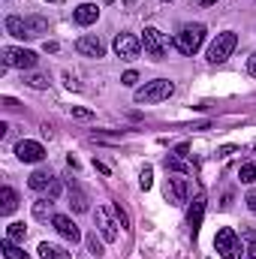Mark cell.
<instances>
[{
  "label": "cell",
  "mask_w": 256,
  "mask_h": 259,
  "mask_svg": "<svg viewBox=\"0 0 256 259\" xmlns=\"http://www.w3.org/2000/svg\"><path fill=\"white\" fill-rule=\"evenodd\" d=\"M175 94V84L169 81V78H154V81H145L139 91H136V103L139 106H151V103H163V100H169Z\"/></svg>",
  "instance_id": "6da1fadb"
},
{
  "label": "cell",
  "mask_w": 256,
  "mask_h": 259,
  "mask_svg": "<svg viewBox=\"0 0 256 259\" xmlns=\"http://www.w3.org/2000/svg\"><path fill=\"white\" fill-rule=\"evenodd\" d=\"M202 42H205V24H184L178 33H175V49L181 52V55H196L199 49H202Z\"/></svg>",
  "instance_id": "7a4b0ae2"
},
{
  "label": "cell",
  "mask_w": 256,
  "mask_h": 259,
  "mask_svg": "<svg viewBox=\"0 0 256 259\" xmlns=\"http://www.w3.org/2000/svg\"><path fill=\"white\" fill-rule=\"evenodd\" d=\"M214 250H217L223 259H241V253H244V244H241V238L235 235V229L223 226V229L214 235Z\"/></svg>",
  "instance_id": "3957f363"
},
{
  "label": "cell",
  "mask_w": 256,
  "mask_h": 259,
  "mask_svg": "<svg viewBox=\"0 0 256 259\" xmlns=\"http://www.w3.org/2000/svg\"><path fill=\"white\" fill-rule=\"evenodd\" d=\"M235 46H238L235 30H223V33H217V39L208 46V64H223V61L235 52Z\"/></svg>",
  "instance_id": "277c9868"
},
{
  "label": "cell",
  "mask_w": 256,
  "mask_h": 259,
  "mask_svg": "<svg viewBox=\"0 0 256 259\" xmlns=\"http://www.w3.org/2000/svg\"><path fill=\"white\" fill-rule=\"evenodd\" d=\"M0 61H3V66H12V69H33L39 58H36V52L15 49V46H3L0 49Z\"/></svg>",
  "instance_id": "5b68a950"
},
{
  "label": "cell",
  "mask_w": 256,
  "mask_h": 259,
  "mask_svg": "<svg viewBox=\"0 0 256 259\" xmlns=\"http://www.w3.org/2000/svg\"><path fill=\"white\" fill-rule=\"evenodd\" d=\"M142 49H145V55H148L151 61H163V58H166V49H169V42H166V36H163L157 27H145Z\"/></svg>",
  "instance_id": "8992f818"
},
{
  "label": "cell",
  "mask_w": 256,
  "mask_h": 259,
  "mask_svg": "<svg viewBox=\"0 0 256 259\" xmlns=\"http://www.w3.org/2000/svg\"><path fill=\"white\" fill-rule=\"evenodd\" d=\"M193 193V181L190 175H169V184H166V199L169 202H175V205H184Z\"/></svg>",
  "instance_id": "52a82bcc"
},
{
  "label": "cell",
  "mask_w": 256,
  "mask_h": 259,
  "mask_svg": "<svg viewBox=\"0 0 256 259\" xmlns=\"http://www.w3.org/2000/svg\"><path fill=\"white\" fill-rule=\"evenodd\" d=\"M75 52L81 58H106V42L97 33H84V36L75 39Z\"/></svg>",
  "instance_id": "ba28073f"
},
{
  "label": "cell",
  "mask_w": 256,
  "mask_h": 259,
  "mask_svg": "<svg viewBox=\"0 0 256 259\" xmlns=\"http://www.w3.org/2000/svg\"><path fill=\"white\" fill-rule=\"evenodd\" d=\"M115 52H118L121 61H136L139 52H142V39L133 36V33H118L115 36Z\"/></svg>",
  "instance_id": "9c48e42d"
},
{
  "label": "cell",
  "mask_w": 256,
  "mask_h": 259,
  "mask_svg": "<svg viewBox=\"0 0 256 259\" xmlns=\"http://www.w3.org/2000/svg\"><path fill=\"white\" fill-rule=\"evenodd\" d=\"M15 157L21 163H39V160H46V148L39 142H33V139H21L15 145Z\"/></svg>",
  "instance_id": "30bf717a"
},
{
  "label": "cell",
  "mask_w": 256,
  "mask_h": 259,
  "mask_svg": "<svg viewBox=\"0 0 256 259\" xmlns=\"http://www.w3.org/2000/svg\"><path fill=\"white\" fill-rule=\"evenodd\" d=\"M52 226L58 229V235L66 238L69 244H75L78 238H81V232H78V226L72 223V217H66V214H55V220H52Z\"/></svg>",
  "instance_id": "8fae6325"
},
{
  "label": "cell",
  "mask_w": 256,
  "mask_h": 259,
  "mask_svg": "<svg viewBox=\"0 0 256 259\" xmlns=\"http://www.w3.org/2000/svg\"><path fill=\"white\" fill-rule=\"evenodd\" d=\"M66 193H69V205H72V211L75 214H84L91 205H88V196H84V190H81V184L75 181V178H69L66 181Z\"/></svg>",
  "instance_id": "7c38bea8"
},
{
  "label": "cell",
  "mask_w": 256,
  "mask_h": 259,
  "mask_svg": "<svg viewBox=\"0 0 256 259\" xmlns=\"http://www.w3.org/2000/svg\"><path fill=\"white\" fill-rule=\"evenodd\" d=\"M97 229H100L103 241H115V238H118V223L109 217L106 208H97Z\"/></svg>",
  "instance_id": "4fadbf2b"
},
{
  "label": "cell",
  "mask_w": 256,
  "mask_h": 259,
  "mask_svg": "<svg viewBox=\"0 0 256 259\" xmlns=\"http://www.w3.org/2000/svg\"><path fill=\"white\" fill-rule=\"evenodd\" d=\"M202 217H205V193L196 196V199H193V205H190V211H187V226H190L193 235L202 229Z\"/></svg>",
  "instance_id": "5bb4252c"
},
{
  "label": "cell",
  "mask_w": 256,
  "mask_h": 259,
  "mask_svg": "<svg viewBox=\"0 0 256 259\" xmlns=\"http://www.w3.org/2000/svg\"><path fill=\"white\" fill-rule=\"evenodd\" d=\"M24 33H27V39H39L42 33H49V18H42V15H24Z\"/></svg>",
  "instance_id": "9a60e30c"
},
{
  "label": "cell",
  "mask_w": 256,
  "mask_h": 259,
  "mask_svg": "<svg viewBox=\"0 0 256 259\" xmlns=\"http://www.w3.org/2000/svg\"><path fill=\"white\" fill-rule=\"evenodd\" d=\"M72 18H75V24L88 27V24H94V21L100 18V6H97V3H81V6H75Z\"/></svg>",
  "instance_id": "2e32d148"
},
{
  "label": "cell",
  "mask_w": 256,
  "mask_h": 259,
  "mask_svg": "<svg viewBox=\"0 0 256 259\" xmlns=\"http://www.w3.org/2000/svg\"><path fill=\"white\" fill-rule=\"evenodd\" d=\"M52 181H55V172H52V169H36V172L27 178V187H30V190H49Z\"/></svg>",
  "instance_id": "e0dca14e"
},
{
  "label": "cell",
  "mask_w": 256,
  "mask_h": 259,
  "mask_svg": "<svg viewBox=\"0 0 256 259\" xmlns=\"http://www.w3.org/2000/svg\"><path fill=\"white\" fill-rule=\"evenodd\" d=\"M15 208H18V193H15L9 184H3V187H0V214L9 217Z\"/></svg>",
  "instance_id": "ac0fdd59"
},
{
  "label": "cell",
  "mask_w": 256,
  "mask_h": 259,
  "mask_svg": "<svg viewBox=\"0 0 256 259\" xmlns=\"http://www.w3.org/2000/svg\"><path fill=\"white\" fill-rule=\"evenodd\" d=\"M39 256L42 259H72V253L61 247V244H52V241H42L39 244Z\"/></svg>",
  "instance_id": "d6986e66"
},
{
  "label": "cell",
  "mask_w": 256,
  "mask_h": 259,
  "mask_svg": "<svg viewBox=\"0 0 256 259\" xmlns=\"http://www.w3.org/2000/svg\"><path fill=\"white\" fill-rule=\"evenodd\" d=\"M6 33H12V36H18V39H27V33H24V18L21 15H6Z\"/></svg>",
  "instance_id": "ffe728a7"
},
{
  "label": "cell",
  "mask_w": 256,
  "mask_h": 259,
  "mask_svg": "<svg viewBox=\"0 0 256 259\" xmlns=\"http://www.w3.org/2000/svg\"><path fill=\"white\" fill-rule=\"evenodd\" d=\"M33 217H36V220H55L52 199H36V202H33Z\"/></svg>",
  "instance_id": "44dd1931"
},
{
  "label": "cell",
  "mask_w": 256,
  "mask_h": 259,
  "mask_svg": "<svg viewBox=\"0 0 256 259\" xmlns=\"http://www.w3.org/2000/svg\"><path fill=\"white\" fill-rule=\"evenodd\" d=\"M0 250H3V256L6 259H30L27 256V250H21V247H18L15 241H9V238L0 241Z\"/></svg>",
  "instance_id": "7402d4cb"
},
{
  "label": "cell",
  "mask_w": 256,
  "mask_h": 259,
  "mask_svg": "<svg viewBox=\"0 0 256 259\" xmlns=\"http://www.w3.org/2000/svg\"><path fill=\"white\" fill-rule=\"evenodd\" d=\"M24 84H27V88H33V91H46L52 81H49V75H46V72H27V75H24Z\"/></svg>",
  "instance_id": "603a6c76"
},
{
  "label": "cell",
  "mask_w": 256,
  "mask_h": 259,
  "mask_svg": "<svg viewBox=\"0 0 256 259\" xmlns=\"http://www.w3.org/2000/svg\"><path fill=\"white\" fill-rule=\"evenodd\" d=\"M6 238H9V241H15V244H24V238H27L24 223H9V226H6Z\"/></svg>",
  "instance_id": "cb8c5ba5"
},
{
  "label": "cell",
  "mask_w": 256,
  "mask_h": 259,
  "mask_svg": "<svg viewBox=\"0 0 256 259\" xmlns=\"http://www.w3.org/2000/svg\"><path fill=\"white\" fill-rule=\"evenodd\" d=\"M84 244H88V253H91V256H103V253H106V250H103V241H100V238H97V232H91V235H84Z\"/></svg>",
  "instance_id": "d4e9b609"
},
{
  "label": "cell",
  "mask_w": 256,
  "mask_h": 259,
  "mask_svg": "<svg viewBox=\"0 0 256 259\" xmlns=\"http://www.w3.org/2000/svg\"><path fill=\"white\" fill-rule=\"evenodd\" d=\"M238 178H241V184H253V181H256V166H253V163H241Z\"/></svg>",
  "instance_id": "484cf974"
},
{
  "label": "cell",
  "mask_w": 256,
  "mask_h": 259,
  "mask_svg": "<svg viewBox=\"0 0 256 259\" xmlns=\"http://www.w3.org/2000/svg\"><path fill=\"white\" fill-rule=\"evenodd\" d=\"M139 184H142V190H151V187H154V169H151V166H145V169H142Z\"/></svg>",
  "instance_id": "4316f807"
},
{
  "label": "cell",
  "mask_w": 256,
  "mask_h": 259,
  "mask_svg": "<svg viewBox=\"0 0 256 259\" xmlns=\"http://www.w3.org/2000/svg\"><path fill=\"white\" fill-rule=\"evenodd\" d=\"M69 115H72V118H81V121H91V118H94V112H91V109H81V106H72Z\"/></svg>",
  "instance_id": "83f0119b"
},
{
  "label": "cell",
  "mask_w": 256,
  "mask_h": 259,
  "mask_svg": "<svg viewBox=\"0 0 256 259\" xmlns=\"http://www.w3.org/2000/svg\"><path fill=\"white\" fill-rule=\"evenodd\" d=\"M136 81H139V72H136V69H127V72L121 75V84H124V88H133Z\"/></svg>",
  "instance_id": "f1b7e54d"
},
{
  "label": "cell",
  "mask_w": 256,
  "mask_h": 259,
  "mask_svg": "<svg viewBox=\"0 0 256 259\" xmlns=\"http://www.w3.org/2000/svg\"><path fill=\"white\" fill-rule=\"evenodd\" d=\"M115 214H118V223H121L124 229H130V217H127V211L121 208V202H115Z\"/></svg>",
  "instance_id": "f546056e"
},
{
  "label": "cell",
  "mask_w": 256,
  "mask_h": 259,
  "mask_svg": "<svg viewBox=\"0 0 256 259\" xmlns=\"http://www.w3.org/2000/svg\"><path fill=\"white\" fill-rule=\"evenodd\" d=\"M61 190H64V187H61V181H58V178H55V181H52V187H49V190H46V196H49V199H52V202H55V199H58V196H61Z\"/></svg>",
  "instance_id": "4dcf8cb0"
},
{
  "label": "cell",
  "mask_w": 256,
  "mask_h": 259,
  "mask_svg": "<svg viewBox=\"0 0 256 259\" xmlns=\"http://www.w3.org/2000/svg\"><path fill=\"white\" fill-rule=\"evenodd\" d=\"M244 259H256V235H250V244H247V253Z\"/></svg>",
  "instance_id": "1f68e13d"
},
{
  "label": "cell",
  "mask_w": 256,
  "mask_h": 259,
  "mask_svg": "<svg viewBox=\"0 0 256 259\" xmlns=\"http://www.w3.org/2000/svg\"><path fill=\"white\" fill-rule=\"evenodd\" d=\"M187 151H190V145L184 142V145H178V148H175V154H172V157H181V160H184V157H187Z\"/></svg>",
  "instance_id": "d6a6232c"
},
{
  "label": "cell",
  "mask_w": 256,
  "mask_h": 259,
  "mask_svg": "<svg viewBox=\"0 0 256 259\" xmlns=\"http://www.w3.org/2000/svg\"><path fill=\"white\" fill-rule=\"evenodd\" d=\"M244 202H247V208H250V211H253V214H256V190H250V193H247V199H244Z\"/></svg>",
  "instance_id": "836d02e7"
},
{
  "label": "cell",
  "mask_w": 256,
  "mask_h": 259,
  "mask_svg": "<svg viewBox=\"0 0 256 259\" xmlns=\"http://www.w3.org/2000/svg\"><path fill=\"white\" fill-rule=\"evenodd\" d=\"M42 49H46V52H49V55H55V52H61V46H58V42H55V39H52V42H46V46H42Z\"/></svg>",
  "instance_id": "e575fe53"
},
{
  "label": "cell",
  "mask_w": 256,
  "mask_h": 259,
  "mask_svg": "<svg viewBox=\"0 0 256 259\" xmlns=\"http://www.w3.org/2000/svg\"><path fill=\"white\" fill-rule=\"evenodd\" d=\"M247 69H250V75H256V52L250 55V61H247Z\"/></svg>",
  "instance_id": "d590c367"
},
{
  "label": "cell",
  "mask_w": 256,
  "mask_h": 259,
  "mask_svg": "<svg viewBox=\"0 0 256 259\" xmlns=\"http://www.w3.org/2000/svg\"><path fill=\"white\" fill-rule=\"evenodd\" d=\"M199 6H214V3H220V0H196Z\"/></svg>",
  "instance_id": "8d00e7d4"
},
{
  "label": "cell",
  "mask_w": 256,
  "mask_h": 259,
  "mask_svg": "<svg viewBox=\"0 0 256 259\" xmlns=\"http://www.w3.org/2000/svg\"><path fill=\"white\" fill-rule=\"evenodd\" d=\"M49 3H61V0H49Z\"/></svg>",
  "instance_id": "74e56055"
},
{
  "label": "cell",
  "mask_w": 256,
  "mask_h": 259,
  "mask_svg": "<svg viewBox=\"0 0 256 259\" xmlns=\"http://www.w3.org/2000/svg\"><path fill=\"white\" fill-rule=\"evenodd\" d=\"M163 3H172V0H163Z\"/></svg>",
  "instance_id": "f35d334b"
}]
</instances>
